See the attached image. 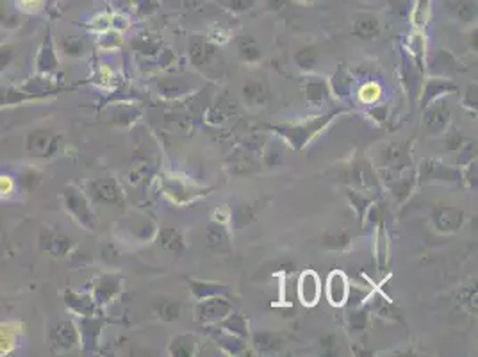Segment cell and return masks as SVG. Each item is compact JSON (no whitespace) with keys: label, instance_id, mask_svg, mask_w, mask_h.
<instances>
[{"label":"cell","instance_id":"cell-1","mask_svg":"<svg viewBox=\"0 0 478 357\" xmlns=\"http://www.w3.org/2000/svg\"><path fill=\"white\" fill-rule=\"evenodd\" d=\"M61 202H63V207H65L66 213L81 227L88 231L95 229L97 218L93 213L88 195L82 189H79L77 186H66L63 189V195H61Z\"/></svg>","mask_w":478,"mask_h":357},{"label":"cell","instance_id":"cell-2","mask_svg":"<svg viewBox=\"0 0 478 357\" xmlns=\"http://www.w3.org/2000/svg\"><path fill=\"white\" fill-rule=\"evenodd\" d=\"M47 342L54 352H72L81 345V336L75 321L56 320L47 327Z\"/></svg>","mask_w":478,"mask_h":357},{"label":"cell","instance_id":"cell-3","mask_svg":"<svg viewBox=\"0 0 478 357\" xmlns=\"http://www.w3.org/2000/svg\"><path fill=\"white\" fill-rule=\"evenodd\" d=\"M61 145H63V136L45 127L34 129L25 138V150L40 159H49L59 154Z\"/></svg>","mask_w":478,"mask_h":357},{"label":"cell","instance_id":"cell-4","mask_svg":"<svg viewBox=\"0 0 478 357\" xmlns=\"http://www.w3.org/2000/svg\"><path fill=\"white\" fill-rule=\"evenodd\" d=\"M86 195L89 201L104 205H121L124 204V189L114 179H93L86 184Z\"/></svg>","mask_w":478,"mask_h":357},{"label":"cell","instance_id":"cell-5","mask_svg":"<svg viewBox=\"0 0 478 357\" xmlns=\"http://www.w3.org/2000/svg\"><path fill=\"white\" fill-rule=\"evenodd\" d=\"M59 70V56H57L56 47H54L52 40H50V34H47L43 43L38 48L36 57H34V73H36V77H40V79L54 82V80L57 79Z\"/></svg>","mask_w":478,"mask_h":357},{"label":"cell","instance_id":"cell-6","mask_svg":"<svg viewBox=\"0 0 478 357\" xmlns=\"http://www.w3.org/2000/svg\"><path fill=\"white\" fill-rule=\"evenodd\" d=\"M77 243L68 238L66 234L59 233V231H54L50 227L47 229H41L40 233V250L41 252H47L49 256L56 257V259H63V257H68L70 254L75 250Z\"/></svg>","mask_w":478,"mask_h":357},{"label":"cell","instance_id":"cell-7","mask_svg":"<svg viewBox=\"0 0 478 357\" xmlns=\"http://www.w3.org/2000/svg\"><path fill=\"white\" fill-rule=\"evenodd\" d=\"M24 345V327L18 320L0 321V357L15 356Z\"/></svg>","mask_w":478,"mask_h":357},{"label":"cell","instance_id":"cell-8","mask_svg":"<svg viewBox=\"0 0 478 357\" xmlns=\"http://www.w3.org/2000/svg\"><path fill=\"white\" fill-rule=\"evenodd\" d=\"M230 314V304L223 298L209 297L198 304L197 320L200 323H218Z\"/></svg>","mask_w":478,"mask_h":357},{"label":"cell","instance_id":"cell-9","mask_svg":"<svg viewBox=\"0 0 478 357\" xmlns=\"http://www.w3.org/2000/svg\"><path fill=\"white\" fill-rule=\"evenodd\" d=\"M462 221H464V213L457 207H438L432 213V224L442 234L461 229Z\"/></svg>","mask_w":478,"mask_h":357},{"label":"cell","instance_id":"cell-10","mask_svg":"<svg viewBox=\"0 0 478 357\" xmlns=\"http://www.w3.org/2000/svg\"><path fill=\"white\" fill-rule=\"evenodd\" d=\"M348 281H346L345 273L339 270L330 273L329 281H327V298L330 304L341 307L348 300Z\"/></svg>","mask_w":478,"mask_h":357},{"label":"cell","instance_id":"cell-11","mask_svg":"<svg viewBox=\"0 0 478 357\" xmlns=\"http://www.w3.org/2000/svg\"><path fill=\"white\" fill-rule=\"evenodd\" d=\"M298 297H300L301 304L307 307H313L318 300H320V281L314 272H304L298 282Z\"/></svg>","mask_w":478,"mask_h":357},{"label":"cell","instance_id":"cell-12","mask_svg":"<svg viewBox=\"0 0 478 357\" xmlns=\"http://www.w3.org/2000/svg\"><path fill=\"white\" fill-rule=\"evenodd\" d=\"M205 241H207V247H209L213 252L227 254L230 250V240L227 229L223 227L221 221H214L207 227L205 231Z\"/></svg>","mask_w":478,"mask_h":357},{"label":"cell","instance_id":"cell-13","mask_svg":"<svg viewBox=\"0 0 478 357\" xmlns=\"http://www.w3.org/2000/svg\"><path fill=\"white\" fill-rule=\"evenodd\" d=\"M448 117H450V111H448V105L445 102H438L432 108L428 109L425 117V129L428 134H439L446 129L448 124Z\"/></svg>","mask_w":478,"mask_h":357},{"label":"cell","instance_id":"cell-14","mask_svg":"<svg viewBox=\"0 0 478 357\" xmlns=\"http://www.w3.org/2000/svg\"><path fill=\"white\" fill-rule=\"evenodd\" d=\"M65 304L70 311L77 314V316H93L97 311V302L95 298H89V295L73 293V291H66L65 293Z\"/></svg>","mask_w":478,"mask_h":357},{"label":"cell","instance_id":"cell-15","mask_svg":"<svg viewBox=\"0 0 478 357\" xmlns=\"http://www.w3.org/2000/svg\"><path fill=\"white\" fill-rule=\"evenodd\" d=\"M120 293V281L117 277H102L98 279L93 288V298L97 304H109Z\"/></svg>","mask_w":478,"mask_h":357},{"label":"cell","instance_id":"cell-16","mask_svg":"<svg viewBox=\"0 0 478 357\" xmlns=\"http://www.w3.org/2000/svg\"><path fill=\"white\" fill-rule=\"evenodd\" d=\"M22 198L20 186H18L17 175L11 172H0V202L4 204H15Z\"/></svg>","mask_w":478,"mask_h":357},{"label":"cell","instance_id":"cell-17","mask_svg":"<svg viewBox=\"0 0 478 357\" xmlns=\"http://www.w3.org/2000/svg\"><path fill=\"white\" fill-rule=\"evenodd\" d=\"M268 88H266V85L261 82V80H248L243 86V96H245V101L250 105H253V108L264 105L266 101H268Z\"/></svg>","mask_w":478,"mask_h":357},{"label":"cell","instance_id":"cell-18","mask_svg":"<svg viewBox=\"0 0 478 357\" xmlns=\"http://www.w3.org/2000/svg\"><path fill=\"white\" fill-rule=\"evenodd\" d=\"M253 345L262 354H275L284 347V337L275 333H259L253 336Z\"/></svg>","mask_w":478,"mask_h":357},{"label":"cell","instance_id":"cell-19","mask_svg":"<svg viewBox=\"0 0 478 357\" xmlns=\"http://www.w3.org/2000/svg\"><path fill=\"white\" fill-rule=\"evenodd\" d=\"M421 177L423 181H454V179H457V172L451 168H446V166L439 165V163H435V161H425L423 163V168H421Z\"/></svg>","mask_w":478,"mask_h":357},{"label":"cell","instance_id":"cell-20","mask_svg":"<svg viewBox=\"0 0 478 357\" xmlns=\"http://www.w3.org/2000/svg\"><path fill=\"white\" fill-rule=\"evenodd\" d=\"M15 175H17V181H18V186H20L22 195H29V193H33L34 189L40 186L43 173H41L40 170L31 168V166H29V168H22L20 172L15 173Z\"/></svg>","mask_w":478,"mask_h":357},{"label":"cell","instance_id":"cell-21","mask_svg":"<svg viewBox=\"0 0 478 357\" xmlns=\"http://www.w3.org/2000/svg\"><path fill=\"white\" fill-rule=\"evenodd\" d=\"M197 350V340L193 334H182V336L175 337L170 343V354L177 357H189L193 356Z\"/></svg>","mask_w":478,"mask_h":357},{"label":"cell","instance_id":"cell-22","mask_svg":"<svg viewBox=\"0 0 478 357\" xmlns=\"http://www.w3.org/2000/svg\"><path fill=\"white\" fill-rule=\"evenodd\" d=\"M189 286L193 289V295L200 300L209 297H218V295H223L229 291L227 286L221 284H213V282H198V281H189Z\"/></svg>","mask_w":478,"mask_h":357},{"label":"cell","instance_id":"cell-23","mask_svg":"<svg viewBox=\"0 0 478 357\" xmlns=\"http://www.w3.org/2000/svg\"><path fill=\"white\" fill-rule=\"evenodd\" d=\"M237 52H239L243 61H248V63H255L262 56L261 48L257 47L255 40L250 36H243L237 40Z\"/></svg>","mask_w":478,"mask_h":357},{"label":"cell","instance_id":"cell-24","mask_svg":"<svg viewBox=\"0 0 478 357\" xmlns=\"http://www.w3.org/2000/svg\"><path fill=\"white\" fill-rule=\"evenodd\" d=\"M159 245L168 252H182L184 249L182 236L177 229H163L159 233Z\"/></svg>","mask_w":478,"mask_h":357},{"label":"cell","instance_id":"cell-25","mask_svg":"<svg viewBox=\"0 0 478 357\" xmlns=\"http://www.w3.org/2000/svg\"><path fill=\"white\" fill-rule=\"evenodd\" d=\"M446 92H455V86L451 85V82H445V80L434 79L432 82H428V85H426L425 96H423L421 105L423 108H426L430 101H434L435 96L441 95V93H446Z\"/></svg>","mask_w":478,"mask_h":357},{"label":"cell","instance_id":"cell-26","mask_svg":"<svg viewBox=\"0 0 478 357\" xmlns=\"http://www.w3.org/2000/svg\"><path fill=\"white\" fill-rule=\"evenodd\" d=\"M211 54H213V48L207 47L205 41L200 40V38H195L191 41V45H189V57H191L193 64H197V66H202Z\"/></svg>","mask_w":478,"mask_h":357},{"label":"cell","instance_id":"cell-27","mask_svg":"<svg viewBox=\"0 0 478 357\" xmlns=\"http://www.w3.org/2000/svg\"><path fill=\"white\" fill-rule=\"evenodd\" d=\"M355 34L362 38H373L378 34V22L373 16H361L355 22Z\"/></svg>","mask_w":478,"mask_h":357},{"label":"cell","instance_id":"cell-28","mask_svg":"<svg viewBox=\"0 0 478 357\" xmlns=\"http://www.w3.org/2000/svg\"><path fill=\"white\" fill-rule=\"evenodd\" d=\"M294 61H297V64L300 66L301 70H304V72H309V70H313L318 63L316 47L300 48V50L294 54Z\"/></svg>","mask_w":478,"mask_h":357},{"label":"cell","instance_id":"cell-29","mask_svg":"<svg viewBox=\"0 0 478 357\" xmlns=\"http://www.w3.org/2000/svg\"><path fill=\"white\" fill-rule=\"evenodd\" d=\"M348 243L350 236L345 231H334V233H327L325 236H323V245H325L327 249L343 250L348 247Z\"/></svg>","mask_w":478,"mask_h":357},{"label":"cell","instance_id":"cell-30","mask_svg":"<svg viewBox=\"0 0 478 357\" xmlns=\"http://www.w3.org/2000/svg\"><path fill=\"white\" fill-rule=\"evenodd\" d=\"M405 159V150L400 145H389L382 152V163L386 166H400Z\"/></svg>","mask_w":478,"mask_h":357},{"label":"cell","instance_id":"cell-31","mask_svg":"<svg viewBox=\"0 0 478 357\" xmlns=\"http://www.w3.org/2000/svg\"><path fill=\"white\" fill-rule=\"evenodd\" d=\"M306 96L311 104H320V102H323L327 96H329V89H327V85L323 80L309 82V85L306 86Z\"/></svg>","mask_w":478,"mask_h":357},{"label":"cell","instance_id":"cell-32","mask_svg":"<svg viewBox=\"0 0 478 357\" xmlns=\"http://www.w3.org/2000/svg\"><path fill=\"white\" fill-rule=\"evenodd\" d=\"M181 302L173 300H163L161 304H159V307H157V314H159V318L165 321H173L175 318H179L181 316Z\"/></svg>","mask_w":478,"mask_h":357},{"label":"cell","instance_id":"cell-33","mask_svg":"<svg viewBox=\"0 0 478 357\" xmlns=\"http://www.w3.org/2000/svg\"><path fill=\"white\" fill-rule=\"evenodd\" d=\"M373 309H375V313H378L380 316H384V318H391V320H400V313H398V309L394 307L391 302H387L386 298L384 297H375L373 298Z\"/></svg>","mask_w":478,"mask_h":357},{"label":"cell","instance_id":"cell-34","mask_svg":"<svg viewBox=\"0 0 478 357\" xmlns=\"http://www.w3.org/2000/svg\"><path fill=\"white\" fill-rule=\"evenodd\" d=\"M223 327L229 330V334H234V336L237 337H245L246 333H248V329H246V320L243 316H239V314H232V316L223 323Z\"/></svg>","mask_w":478,"mask_h":357},{"label":"cell","instance_id":"cell-35","mask_svg":"<svg viewBox=\"0 0 478 357\" xmlns=\"http://www.w3.org/2000/svg\"><path fill=\"white\" fill-rule=\"evenodd\" d=\"M61 47H63V54L70 57H79L84 54V45H82L79 38H66Z\"/></svg>","mask_w":478,"mask_h":357},{"label":"cell","instance_id":"cell-36","mask_svg":"<svg viewBox=\"0 0 478 357\" xmlns=\"http://www.w3.org/2000/svg\"><path fill=\"white\" fill-rule=\"evenodd\" d=\"M13 59H15V48H13V45H0V73H4L11 66Z\"/></svg>","mask_w":478,"mask_h":357},{"label":"cell","instance_id":"cell-37","mask_svg":"<svg viewBox=\"0 0 478 357\" xmlns=\"http://www.w3.org/2000/svg\"><path fill=\"white\" fill-rule=\"evenodd\" d=\"M253 217H255V209H253V205H239L236 211V214H234V218H236L237 225L239 227H243V225L250 224V221L253 220Z\"/></svg>","mask_w":478,"mask_h":357},{"label":"cell","instance_id":"cell-38","mask_svg":"<svg viewBox=\"0 0 478 357\" xmlns=\"http://www.w3.org/2000/svg\"><path fill=\"white\" fill-rule=\"evenodd\" d=\"M368 311H364V309H359V311H352L350 313V326L354 327L355 330H361V329H364L366 326H368Z\"/></svg>","mask_w":478,"mask_h":357},{"label":"cell","instance_id":"cell-39","mask_svg":"<svg viewBox=\"0 0 478 357\" xmlns=\"http://www.w3.org/2000/svg\"><path fill=\"white\" fill-rule=\"evenodd\" d=\"M150 175L149 170L145 168V166H141V168H134L133 172L129 173V181L130 184H141V182L147 181V177Z\"/></svg>","mask_w":478,"mask_h":357},{"label":"cell","instance_id":"cell-40","mask_svg":"<svg viewBox=\"0 0 478 357\" xmlns=\"http://www.w3.org/2000/svg\"><path fill=\"white\" fill-rule=\"evenodd\" d=\"M41 2L43 0H20L18 6L24 13H38L41 9Z\"/></svg>","mask_w":478,"mask_h":357},{"label":"cell","instance_id":"cell-41","mask_svg":"<svg viewBox=\"0 0 478 357\" xmlns=\"http://www.w3.org/2000/svg\"><path fill=\"white\" fill-rule=\"evenodd\" d=\"M266 165L268 166H275V165H281L282 161V150L278 149H269L268 152H266Z\"/></svg>","mask_w":478,"mask_h":357},{"label":"cell","instance_id":"cell-42","mask_svg":"<svg viewBox=\"0 0 478 357\" xmlns=\"http://www.w3.org/2000/svg\"><path fill=\"white\" fill-rule=\"evenodd\" d=\"M409 189H410V182H400L398 186H394L393 188V191H394V195L398 197V201L402 202L403 198L409 195Z\"/></svg>","mask_w":478,"mask_h":357},{"label":"cell","instance_id":"cell-43","mask_svg":"<svg viewBox=\"0 0 478 357\" xmlns=\"http://www.w3.org/2000/svg\"><path fill=\"white\" fill-rule=\"evenodd\" d=\"M468 102L471 104V108H477V86H470V92H468Z\"/></svg>","mask_w":478,"mask_h":357}]
</instances>
